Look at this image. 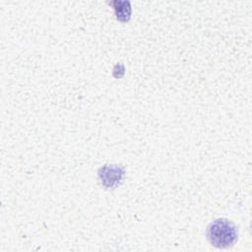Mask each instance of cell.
<instances>
[{
    "label": "cell",
    "mask_w": 252,
    "mask_h": 252,
    "mask_svg": "<svg viewBox=\"0 0 252 252\" xmlns=\"http://www.w3.org/2000/svg\"><path fill=\"white\" fill-rule=\"evenodd\" d=\"M110 167V173L108 172L106 166H104L103 168H101L102 172L99 173V176L101 177V179H103L104 183H107V186H112L113 183H117V180L119 181L122 177V171L120 169V167L117 166H109Z\"/></svg>",
    "instance_id": "2"
},
{
    "label": "cell",
    "mask_w": 252,
    "mask_h": 252,
    "mask_svg": "<svg viewBox=\"0 0 252 252\" xmlns=\"http://www.w3.org/2000/svg\"><path fill=\"white\" fill-rule=\"evenodd\" d=\"M207 236L213 246L226 248L236 240L237 230L231 221L227 220H216L208 226Z\"/></svg>",
    "instance_id": "1"
}]
</instances>
